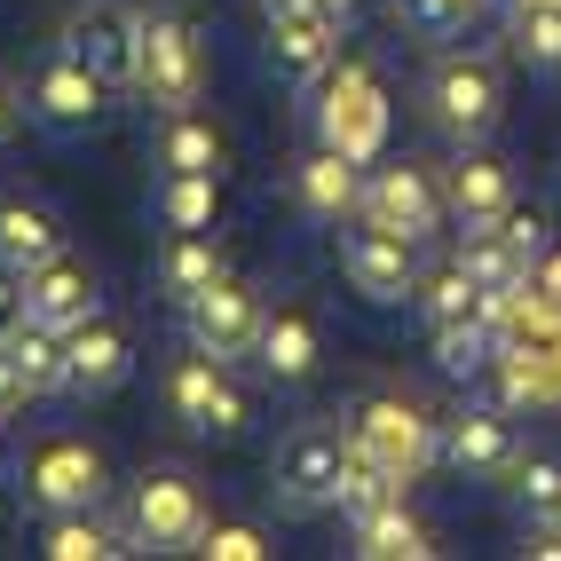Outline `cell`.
Returning a JSON list of instances; mask_svg holds the SVG:
<instances>
[{"label":"cell","mask_w":561,"mask_h":561,"mask_svg":"<svg viewBox=\"0 0 561 561\" xmlns=\"http://www.w3.org/2000/svg\"><path fill=\"white\" fill-rule=\"evenodd\" d=\"M341 482H348V435L324 427V420H301L277 451H270V491L285 514H324L341 506Z\"/></svg>","instance_id":"cell-3"},{"label":"cell","mask_w":561,"mask_h":561,"mask_svg":"<svg viewBox=\"0 0 561 561\" xmlns=\"http://www.w3.org/2000/svg\"><path fill=\"white\" fill-rule=\"evenodd\" d=\"M32 403V380H24V371H16V356L9 348H0V420H16V411Z\"/></svg>","instance_id":"cell-37"},{"label":"cell","mask_w":561,"mask_h":561,"mask_svg":"<svg viewBox=\"0 0 561 561\" xmlns=\"http://www.w3.org/2000/svg\"><path fill=\"white\" fill-rule=\"evenodd\" d=\"M167 403H174V420L191 427V435H206V443H238L245 435V396H238V380H230V364L221 356H206V348H191L174 364V380H167Z\"/></svg>","instance_id":"cell-8"},{"label":"cell","mask_w":561,"mask_h":561,"mask_svg":"<svg viewBox=\"0 0 561 561\" xmlns=\"http://www.w3.org/2000/svg\"><path fill=\"white\" fill-rule=\"evenodd\" d=\"M261 24H270V64L301 88L341 56V9L324 0H261Z\"/></svg>","instance_id":"cell-12"},{"label":"cell","mask_w":561,"mask_h":561,"mask_svg":"<svg viewBox=\"0 0 561 561\" xmlns=\"http://www.w3.org/2000/svg\"><path fill=\"white\" fill-rule=\"evenodd\" d=\"M491 356H499L491 317H451V324H435V364L451 371V380H474V371H491Z\"/></svg>","instance_id":"cell-30"},{"label":"cell","mask_w":561,"mask_h":561,"mask_svg":"<svg viewBox=\"0 0 561 561\" xmlns=\"http://www.w3.org/2000/svg\"><path fill=\"white\" fill-rule=\"evenodd\" d=\"M491 403L499 411H546L553 388H546V348H499L491 356Z\"/></svg>","instance_id":"cell-27"},{"label":"cell","mask_w":561,"mask_h":561,"mask_svg":"<svg viewBox=\"0 0 561 561\" xmlns=\"http://www.w3.org/2000/svg\"><path fill=\"white\" fill-rule=\"evenodd\" d=\"M253 356H261V371H270L277 388H301V380H317V356H324V341H317V317H309V309H270V317H261V341H253Z\"/></svg>","instance_id":"cell-19"},{"label":"cell","mask_w":561,"mask_h":561,"mask_svg":"<svg viewBox=\"0 0 561 561\" xmlns=\"http://www.w3.org/2000/svg\"><path fill=\"white\" fill-rule=\"evenodd\" d=\"M56 253H64V221H56L48 198H0V270L32 277Z\"/></svg>","instance_id":"cell-18"},{"label":"cell","mask_w":561,"mask_h":561,"mask_svg":"<svg viewBox=\"0 0 561 561\" xmlns=\"http://www.w3.org/2000/svg\"><path fill=\"white\" fill-rule=\"evenodd\" d=\"M538 530H561V499H553V514H546V522H538Z\"/></svg>","instance_id":"cell-41"},{"label":"cell","mask_w":561,"mask_h":561,"mask_svg":"<svg viewBox=\"0 0 561 561\" xmlns=\"http://www.w3.org/2000/svg\"><path fill=\"white\" fill-rule=\"evenodd\" d=\"M206 522H214V514H206L198 474H182V467H151V474H135V499H127L135 553H198Z\"/></svg>","instance_id":"cell-4"},{"label":"cell","mask_w":561,"mask_h":561,"mask_svg":"<svg viewBox=\"0 0 561 561\" xmlns=\"http://www.w3.org/2000/svg\"><path fill=\"white\" fill-rule=\"evenodd\" d=\"M514 411H499V403H467V411H451L443 420V435H435V459L451 467V474H467V482H499L514 459H522V443H514Z\"/></svg>","instance_id":"cell-13"},{"label":"cell","mask_w":561,"mask_h":561,"mask_svg":"<svg viewBox=\"0 0 561 561\" xmlns=\"http://www.w3.org/2000/svg\"><path fill=\"white\" fill-rule=\"evenodd\" d=\"M443 206L459 214V230H467V221H499V214L514 206V174L467 142V159L451 167V182H443Z\"/></svg>","instance_id":"cell-23"},{"label":"cell","mask_w":561,"mask_h":561,"mask_svg":"<svg viewBox=\"0 0 561 561\" xmlns=\"http://www.w3.org/2000/svg\"><path fill=\"white\" fill-rule=\"evenodd\" d=\"M411 301L427 309V324H451V317H482V285L467 277V261H451V270L420 277V293H411Z\"/></svg>","instance_id":"cell-32"},{"label":"cell","mask_w":561,"mask_h":561,"mask_svg":"<svg viewBox=\"0 0 561 561\" xmlns=\"http://www.w3.org/2000/svg\"><path fill=\"white\" fill-rule=\"evenodd\" d=\"M451 261H467V277H474L482 293H499V285H522V277H530V270H522V253L506 245L499 221H467V238H459Z\"/></svg>","instance_id":"cell-28"},{"label":"cell","mask_w":561,"mask_h":561,"mask_svg":"<svg viewBox=\"0 0 561 561\" xmlns=\"http://www.w3.org/2000/svg\"><path fill=\"white\" fill-rule=\"evenodd\" d=\"M530 285H538V293H553V301H561V245H546V253H538V270H530Z\"/></svg>","instance_id":"cell-38"},{"label":"cell","mask_w":561,"mask_h":561,"mask_svg":"<svg viewBox=\"0 0 561 561\" xmlns=\"http://www.w3.org/2000/svg\"><path fill=\"white\" fill-rule=\"evenodd\" d=\"M198 88H206V48H198L191 16H174V9L135 16V95L167 119V111H191Z\"/></svg>","instance_id":"cell-2"},{"label":"cell","mask_w":561,"mask_h":561,"mask_svg":"<svg viewBox=\"0 0 561 561\" xmlns=\"http://www.w3.org/2000/svg\"><path fill=\"white\" fill-rule=\"evenodd\" d=\"M198 553H206V561H261V553H270V538H261L253 522H206Z\"/></svg>","instance_id":"cell-35"},{"label":"cell","mask_w":561,"mask_h":561,"mask_svg":"<svg viewBox=\"0 0 561 561\" xmlns=\"http://www.w3.org/2000/svg\"><path fill=\"white\" fill-rule=\"evenodd\" d=\"M0 348L16 356V371L32 380V396H64V332H56V324L16 317L9 332H0Z\"/></svg>","instance_id":"cell-26"},{"label":"cell","mask_w":561,"mask_h":561,"mask_svg":"<svg viewBox=\"0 0 561 561\" xmlns=\"http://www.w3.org/2000/svg\"><path fill=\"white\" fill-rule=\"evenodd\" d=\"M324 9H341V16H348V9H356V0H324Z\"/></svg>","instance_id":"cell-42"},{"label":"cell","mask_w":561,"mask_h":561,"mask_svg":"<svg viewBox=\"0 0 561 561\" xmlns=\"http://www.w3.org/2000/svg\"><path fill=\"white\" fill-rule=\"evenodd\" d=\"M435 435H443V420H427V411L403 403V396H364L348 411V443L364 459H380L396 482H420L435 467Z\"/></svg>","instance_id":"cell-7"},{"label":"cell","mask_w":561,"mask_h":561,"mask_svg":"<svg viewBox=\"0 0 561 561\" xmlns=\"http://www.w3.org/2000/svg\"><path fill=\"white\" fill-rule=\"evenodd\" d=\"M111 499V459L88 435H41L24 451V506L32 514H71V506H103Z\"/></svg>","instance_id":"cell-6"},{"label":"cell","mask_w":561,"mask_h":561,"mask_svg":"<svg viewBox=\"0 0 561 561\" xmlns=\"http://www.w3.org/2000/svg\"><path fill=\"white\" fill-rule=\"evenodd\" d=\"M127 371H135V341L111 317H88L64 332V396L71 403H103L111 388H127Z\"/></svg>","instance_id":"cell-14"},{"label":"cell","mask_w":561,"mask_h":561,"mask_svg":"<svg viewBox=\"0 0 561 561\" xmlns=\"http://www.w3.org/2000/svg\"><path fill=\"white\" fill-rule=\"evenodd\" d=\"M341 270H348V285L364 293V301L396 309V301H411V293H420V245L356 214L348 230H341Z\"/></svg>","instance_id":"cell-11"},{"label":"cell","mask_w":561,"mask_h":561,"mask_svg":"<svg viewBox=\"0 0 561 561\" xmlns=\"http://www.w3.org/2000/svg\"><path fill=\"white\" fill-rule=\"evenodd\" d=\"M16 119H24V95H16L9 80H0V142H9V135H16Z\"/></svg>","instance_id":"cell-39"},{"label":"cell","mask_w":561,"mask_h":561,"mask_svg":"<svg viewBox=\"0 0 561 561\" xmlns=\"http://www.w3.org/2000/svg\"><path fill=\"white\" fill-rule=\"evenodd\" d=\"M348 530H356V553H364V561H427V553H435L427 522L411 514L403 499H380V506L348 514Z\"/></svg>","instance_id":"cell-21"},{"label":"cell","mask_w":561,"mask_h":561,"mask_svg":"<svg viewBox=\"0 0 561 561\" xmlns=\"http://www.w3.org/2000/svg\"><path fill=\"white\" fill-rule=\"evenodd\" d=\"M514 56L530 64V71H561V0H514Z\"/></svg>","instance_id":"cell-29"},{"label":"cell","mask_w":561,"mask_h":561,"mask_svg":"<svg viewBox=\"0 0 561 561\" xmlns=\"http://www.w3.org/2000/svg\"><path fill=\"white\" fill-rule=\"evenodd\" d=\"M230 261H221V238L214 230H167L159 245V293L167 301H191V293H206Z\"/></svg>","instance_id":"cell-24"},{"label":"cell","mask_w":561,"mask_h":561,"mask_svg":"<svg viewBox=\"0 0 561 561\" xmlns=\"http://www.w3.org/2000/svg\"><path fill=\"white\" fill-rule=\"evenodd\" d=\"M103 95H111V80H95L71 48H56V56H41V71L24 80V119L41 127V135H88V127L103 119Z\"/></svg>","instance_id":"cell-9"},{"label":"cell","mask_w":561,"mask_h":561,"mask_svg":"<svg viewBox=\"0 0 561 561\" xmlns=\"http://www.w3.org/2000/svg\"><path fill=\"white\" fill-rule=\"evenodd\" d=\"M309 88H317L309 119H317V142H324V151H341V159H356V167H371V159L388 151V88L371 80L364 64H341V56H332Z\"/></svg>","instance_id":"cell-1"},{"label":"cell","mask_w":561,"mask_h":561,"mask_svg":"<svg viewBox=\"0 0 561 561\" xmlns=\"http://www.w3.org/2000/svg\"><path fill=\"white\" fill-rule=\"evenodd\" d=\"M293 191H301V206L317 221L341 230V221H356V206H364V174H356V159H341V151H324V142H317V159H301Z\"/></svg>","instance_id":"cell-22"},{"label":"cell","mask_w":561,"mask_h":561,"mask_svg":"<svg viewBox=\"0 0 561 561\" xmlns=\"http://www.w3.org/2000/svg\"><path fill=\"white\" fill-rule=\"evenodd\" d=\"M221 135L214 119H198V111H167V127H159V167L167 174H221Z\"/></svg>","instance_id":"cell-25"},{"label":"cell","mask_w":561,"mask_h":561,"mask_svg":"<svg viewBox=\"0 0 561 561\" xmlns=\"http://www.w3.org/2000/svg\"><path fill=\"white\" fill-rule=\"evenodd\" d=\"M396 9H411V0H396Z\"/></svg>","instance_id":"cell-43"},{"label":"cell","mask_w":561,"mask_h":561,"mask_svg":"<svg viewBox=\"0 0 561 561\" xmlns=\"http://www.w3.org/2000/svg\"><path fill=\"white\" fill-rule=\"evenodd\" d=\"M482 9H491V0H411V24L420 32H435V41H451V32H467V24H482Z\"/></svg>","instance_id":"cell-34"},{"label":"cell","mask_w":561,"mask_h":561,"mask_svg":"<svg viewBox=\"0 0 561 561\" xmlns=\"http://www.w3.org/2000/svg\"><path fill=\"white\" fill-rule=\"evenodd\" d=\"M261 293L245 285V277H230L221 270L206 293H191L182 301V332H191V348H206V356H221V364H238V356H253V341H261Z\"/></svg>","instance_id":"cell-10"},{"label":"cell","mask_w":561,"mask_h":561,"mask_svg":"<svg viewBox=\"0 0 561 561\" xmlns=\"http://www.w3.org/2000/svg\"><path fill=\"white\" fill-rule=\"evenodd\" d=\"M427 119L451 135V142H482L499 119H506V80L491 56L474 48H451L435 71H427Z\"/></svg>","instance_id":"cell-5"},{"label":"cell","mask_w":561,"mask_h":561,"mask_svg":"<svg viewBox=\"0 0 561 561\" xmlns=\"http://www.w3.org/2000/svg\"><path fill=\"white\" fill-rule=\"evenodd\" d=\"M64 48L80 56L95 80L135 88V9H119V0H88V9L64 24Z\"/></svg>","instance_id":"cell-17"},{"label":"cell","mask_w":561,"mask_h":561,"mask_svg":"<svg viewBox=\"0 0 561 561\" xmlns=\"http://www.w3.org/2000/svg\"><path fill=\"white\" fill-rule=\"evenodd\" d=\"M499 230H506V245L522 253V270H538V253L553 245V238H546V221H538V214H522V206H506V214H499Z\"/></svg>","instance_id":"cell-36"},{"label":"cell","mask_w":561,"mask_h":561,"mask_svg":"<svg viewBox=\"0 0 561 561\" xmlns=\"http://www.w3.org/2000/svg\"><path fill=\"white\" fill-rule=\"evenodd\" d=\"M24 317H32V324H56V332L88 324V317H103V277L64 245L56 261H41V270L24 277Z\"/></svg>","instance_id":"cell-16"},{"label":"cell","mask_w":561,"mask_h":561,"mask_svg":"<svg viewBox=\"0 0 561 561\" xmlns=\"http://www.w3.org/2000/svg\"><path fill=\"white\" fill-rule=\"evenodd\" d=\"M41 553L48 561H111V553H135V530L103 522V506H71V514H41Z\"/></svg>","instance_id":"cell-20"},{"label":"cell","mask_w":561,"mask_h":561,"mask_svg":"<svg viewBox=\"0 0 561 561\" xmlns=\"http://www.w3.org/2000/svg\"><path fill=\"white\" fill-rule=\"evenodd\" d=\"M214 214H221V174H167L159 182L167 230H214Z\"/></svg>","instance_id":"cell-31"},{"label":"cell","mask_w":561,"mask_h":561,"mask_svg":"<svg viewBox=\"0 0 561 561\" xmlns=\"http://www.w3.org/2000/svg\"><path fill=\"white\" fill-rule=\"evenodd\" d=\"M356 214L420 245V238L443 230V191H435L420 167H380V174H364V206H356Z\"/></svg>","instance_id":"cell-15"},{"label":"cell","mask_w":561,"mask_h":561,"mask_svg":"<svg viewBox=\"0 0 561 561\" xmlns=\"http://www.w3.org/2000/svg\"><path fill=\"white\" fill-rule=\"evenodd\" d=\"M506 491H514V506L530 514V522H546L553 499H561V459H553V451H522V459L506 467Z\"/></svg>","instance_id":"cell-33"},{"label":"cell","mask_w":561,"mask_h":561,"mask_svg":"<svg viewBox=\"0 0 561 561\" xmlns=\"http://www.w3.org/2000/svg\"><path fill=\"white\" fill-rule=\"evenodd\" d=\"M9 459H16V451H9V427H0V474H9Z\"/></svg>","instance_id":"cell-40"}]
</instances>
